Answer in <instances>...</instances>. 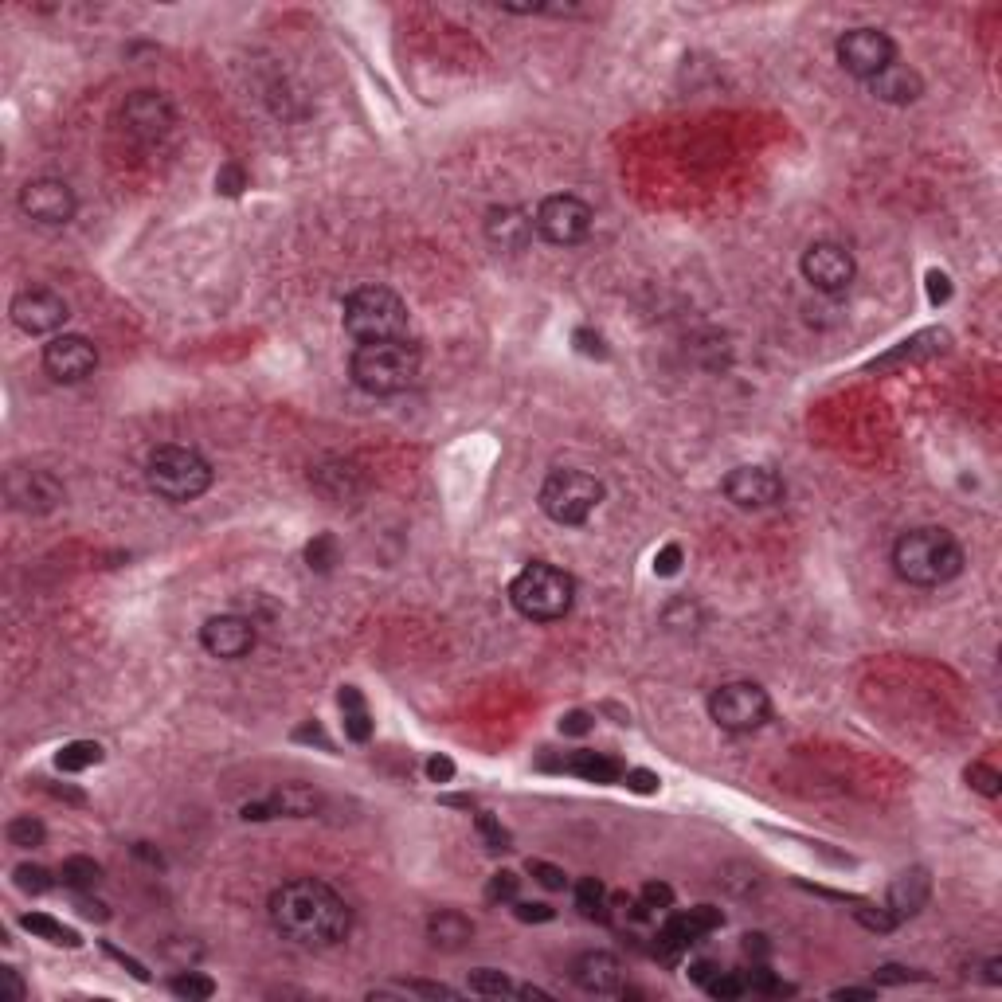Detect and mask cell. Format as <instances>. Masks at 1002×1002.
Here are the masks:
<instances>
[{"instance_id":"cell-54","label":"cell","mask_w":1002,"mask_h":1002,"mask_svg":"<svg viewBox=\"0 0 1002 1002\" xmlns=\"http://www.w3.org/2000/svg\"><path fill=\"white\" fill-rule=\"evenodd\" d=\"M877 991L873 987H838L834 991V999H873Z\"/></svg>"},{"instance_id":"cell-20","label":"cell","mask_w":1002,"mask_h":1002,"mask_svg":"<svg viewBox=\"0 0 1002 1002\" xmlns=\"http://www.w3.org/2000/svg\"><path fill=\"white\" fill-rule=\"evenodd\" d=\"M314 807H318V795H314V791H306V787H282V791H274L271 799H263V803H247V807H243V819L267 822V819H278V815H286V819H306V815H314Z\"/></svg>"},{"instance_id":"cell-41","label":"cell","mask_w":1002,"mask_h":1002,"mask_svg":"<svg viewBox=\"0 0 1002 1002\" xmlns=\"http://www.w3.org/2000/svg\"><path fill=\"white\" fill-rule=\"evenodd\" d=\"M529 873L545 885V889H564L568 885V877H564V869L548 866V862H529Z\"/></svg>"},{"instance_id":"cell-19","label":"cell","mask_w":1002,"mask_h":1002,"mask_svg":"<svg viewBox=\"0 0 1002 1002\" xmlns=\"http://www.w3.org/2000/svg\"><path fill=\"white\" fill-rule=\"evenodd\" d=\"M572 983L588 995H615L623 983V967L611 952H584L572 963Z\"/></svg>"},{"instance_id":"cell-52","label":"cell","mask_w":1002,"mask_h":1002,"mask_svg":"<svg viewBox=\"0 0 1002 1002\" xmlns=\"http://www.w3.org/2000/svg\"><path fill=\"white\" fill-rule=\"evenodd\" d=\"M877 979H881V983H909V979H916V975L905 971V967H893V963H889V967H881V971H877Z\"/></svg>"},{"instance_id":"cell-26","label":"cell","mask_w":1002,"mask_h":1002,"mask_svg":"<svg viewBox=\"0 0 1002 1002\" xmlns=\"http://www.w3.org/2000/svg\"><path fill=\"white\" fill-rule=\"evenodd\" d=\"M337 701H341V713H345V736L357 740V744H365L368 736H372V717H368V705H365V697H361V689H357V685H345Z\"/></svg>"},{"instance_id":"cell-55","label":"cell","mask_w":1002,"mask_h":1002,"mask_svg":"<svg viewBox=\"0 0 1002 1002\" xmlns=\"http://www.w3.org/2000/svg\"><path fill=\"white\" fill-rule=\"evenodd\" d=\"M79 912L91 916V920H106V909H102L98 901H87V897H79Z\"/></svg>"},{"instance_id":"cell-40","label":"cell","mask_w":1002,"mask_h":1002,"mask_svg":"<svg viewBox=\"0 0 1002 1002\" xmlns=\"http://www.w3.org/2000/svg\"><path fill=\"white\" fill-rule=\"evenodd\" d=\"M967 783H971L979 795L995 799V795H999L1002 779H999V772H995V768H987V764H971V768H967Z\"/></svg>"},{"instance_id":"cell-17","label":"cell","mask_w":1002,"mask_h":1002,"mask_svg":"<svg viewBox=\"0 0 1002 1002\" xmlns=\"http://www.w3.org/2000/svg\"><path fill=\"white\" fill-rule=\"evenodd\" d=\"M122 122L137 141H161L173 130L177 114H173V102L161 91H134L122 106Z\"/></svg>"},{"instance_id":"cell-12","label":"cell","mask_w":1002,"mask_h":1002,"mask_svg":"<svg viewBox=\"0 0 1002 1002\" xmlns=\"http://www.w3.org/2000/svg\"><path fill=\"white\" fill-rule=\"evenodd\" d=\"M799 271H803V278H807L815 290H822V294H842V290H850V282H854V255H850L842 243L819 239V243H811V247L803 251Z\"/></svg>"},{"instance_id":"cell-39","label":"cell","mask_w":1002,"mask_h":1002,"mask_svg":"<svg viewBox=\"0 0 1002 1002\" xmlns=\"http://www.w3.org/2000/svg\"><path fill=\"white\" fill-rule=\"evenodd\" d=\"M705 991H709L713 999H740V995H748V991H744V975H740V971H721V975H717Z\"/></svg>"},{"instance_id":"cell-42","label":"cell","mask_w":1002,"mask_h":1002,"mask_svg":"<svg viewBox=\"0 0 1002 1002\" xmlns=\"http://www.w3.org/2000/svg\"><path fill=\"white\" fill-rule=\"evenodd\" d=\"M678 568H682V545H666L654 556V572L658 576H674Z\"/></svg>"},{"instance_id":"cell-44","label":"cell","mask_w":1002,"mask_h":1002,"mask_svg":"<svg viewBox=\"0 0 1002 1002\" xmlns=\"http://www.w3.org/2000/svg\"><path fill=\"white\" fill-rule=\"evenodd\" d=\"M717 975H721V967H717L713 959H697V963H689V979H693L697 987H709Z\"/></svg>"},{"instance_id":"cell-25","label":"cell","mask_w":1002,"mask_h":1002,"mask_svg":"<svg viewBox=\"0 0 1002 1002\" xmlns=\"http://www.w3.org/2000/svg\"><path fill=\"white\" fill-rule=\"evenodd\" d=\"M20 928L32 932V936H40V940H47V944H55V948H79V944H83L75 928H67L63 920H55V916H47V912H28V916H20Z\"/></svg>"},{"instance_id":"cell-5","label":"cell","mask_w":1002,"mask_h":1002,"mask_svg":"<svg viewBox=\"0 0 1002 1002\" xmlns=\"http://www.w3.org/2000/svg\"><path fill=\"white\" fill-rule=\"evenodd\" d=\"M509 599L513 607L533 619V623H556L572 611V599H576V580L564 572V568H552V564H529L517 572V580L509 584Z\"/></svg>"},{"instance_id":"cell-7","label":"cell","mask_w":1002,"mask_h":1002,"mask_svg":"<svg viewBox=\"0 0 1002 1002\" xmlns=\"http://www.w3.org/2000/svg\"><path fill=\"white\" fill-rule=\"evenodd\" d=\"M603 501V482L584 470H552L541 486V509L556 525H584Z\"/></svg>"},{"instance_id":"cell-48","label":"cell","mask_w":1002,"mask_h":1002,"mask_svg":"<svg viewBox=\"0 0 1002 1002\" xmlns=\"http://www.w3.org/2000/svg\"><path fill=\"white\" fill-rule=\"evenodd\" d=\"M560 732H564V736H584V732H592V717L576 709V713H568V717L560 721Z\"/></svg>"},{"instance_id":"cell-50","label":"cell","mask_w":1002,"mask_h":1002,"mask_svg":"<svg viewBox=\"0 0 1002 1002\" xmlns=\"http://www.w3.org/2000/svg\"><path fill=\"white\" fill-rule=\"evenodd\" d=\"M0 983H4V991H8V999H16V1002H20V999H24V995H28V987H24V983H20V975H16V971H12V967H0Z\"/></svg>"},{"instance_id":"cell-38","label":"cell","mask_w":1002,"mask_h":1002,"mask_svg":"<svg viewBox=\"0 0 1002 1002\" xmlns=\"http://www.w3.org/2000/svg\"><path fill=\"white\" fill-rule=\"evenodd\" d=\"M474 826H478L486 850H509V834H505V826L494 815H474Z\"/></svg>"},{"instance_id":"cell-6","label":"cell","mask_w":1002,"mask_h":1002,"mask_svg":"<svg viewBox=\"0 0 1002 1002\" xmlns=\"http://www.w3.org/2000/svg\"><path fill=\"white\" fill-rule=\"evenodd\" d=\"M145 482L165 501H196L212 486V466L192 447H157L145 462Z\"/></svg>"},{"instance_id":"cell-21","label":"cell","mask_w":1002,"mask_h":1002,"mask_svg":"<svg viewBox=\"0 0 1002 1002\" xmlns=\"http://www.w3.org/2000/svg\"><path fill=\"white\" fill-rule=\"evenodd\" d=\"M869 91H873V98H881L889 106H909L924 94V83H920V75L912 71L909 63H889L881 75L869 79Z\"/></svg>"},{"instance_id":"cell-15","label":"cell","mask_w":1002,"mask_h":1002,"mask_svg":"<svg viewBox=\"0 0 1002 1002\" xmlns=\"http://www.w3.org/2000/svg\"><path fill=\"white\" fill-rule=\"evenodd\" d=\"M44 368L59 384H79L98 368V349L79 333H59L44 345Z\"/></svg>"},{"instance_id":"cell-53","label":"cell","mask_w":1002,"mask_h":1002,"mask_svg":"<svg viewBox=\"0 0 1002 1002\" xmlns=\"http://www.w3.org/2000/svg\"><path fill=\"white\" fill-rule=\"evenodd\" d=\"M220 188H224V192H239V188H243V173H239L235 165H228V169L220 173Z\"/></svg>"},{"instance_id":"cell-4","label":"cell","mask_w":1002,"mask_h":1002,"mask_svg":"<svg viewBox=\"0 0 1002 1002\" xmlns=\"http://www.w3.org/2000/svg\"><path fill=\"white\" fill-rule=\"evenodd\" d=\"M345 333L357 345L372 341H404L408 337V306L388 286H361L345 298Z\"/></svg>"},{"instance_id":"cell-34","label":"cell","mask_w":1002,"mask_h":1002,"mask_svg":"<svg viewBox=\"0 0 1002 1002\" xmlns=\"http://www.w3.org/2000/svg\"><path fill=\"white\" fill-rule=\"evenodd\" d=\"M517 893H521V877H517L513 869H498V873L490 877L486 897H490L494 905H509V901H517Z\"/></svg>"},{"instance_id":"cell-10","label":"cell","mask_w":1002,"mask_h":1002,"mask_svg":"<svg viewBox=\"0 0 1002 1002\" xmlns=\"http://www.w3.org/2000/svg\"><path fill=\"white\" fill-rule=\"evenodd\" d=\"M721 924H725V916H721V909H713V905H697V909L689 912H670L666 924L654 936V956L662 959V963H678L685 948H693L697 940H705Z\"/></svg>"},{"instance_id":"cell-30","label":"cell","mask_w":1002,"mask_h":1002,"mask_svg":"<svg viewBox=\"0 0 1002 1002\" xmlns=\"http://www.w3.org/2000/svg\"><path fill=\"white\" fill-rule=\"evenodd\" d=\"M59 881H63L67 889H75V893H87V889H94V885L102 881V866H98L94 858L75 854V858H67V862H63V869H59Z\"/></svg>"},{"instance_id":"cell-33","label":"cell","mask_w":1002,"mask_h":1002,"mask_svg":"<svg viewBox=\"0 0 1002 1002\" xmlns=\"http://www.w3.org/2000/svg\"><path fill=\"white\" fill-rule=\"evenodd\" d=\"M8 842L20 846V850H36V846L44 842V826L36 819H28V815H24V819H12L8 822Z\"/></svg>"},{"instance_id":"cell-8","label":"cell","mask_w":1002,"mask_h":1002,"mask_svg":"<svg viewBox=\"0 0 1002 1002\" xmlns=\"http://www.w3.org/2000/svg\"><path fill=\"white\" fill-rule=\"evenodd\" d=\"M709 717L725 732H756L772 717L768 689L756 682H725L709 697Z\"/></svg>"},{"instance_id":"cell-16","label":"cell","mask_w":1002,"mask_h":1002,"mask_svg":"<svg viewBox=\"0 0 1002 1002\" xmlns=\"http://www.w3.org/2000/svg\"><path fill=\"white\" fill-rule=\"evenodd\" d=\"M725 498L736 509H772L783 501V478L768 466H736L725 474Z\"/></svg>"},{"instance_id":"cell-11","label":"cell","mask_w":1002,"mask_h":1002,"mask_svg":"<svg viewBox=\"0 0 1002 1002\" xmlns=\"http://www.w3.org/2000/svg\"><path fill=\"white\" fill-rule=\"evenodd\" d=\"M838 63L854 75V79H873L881 75L889 63H897V44L881 32V28H850L846 36H838Z\"/></svg>"},{"instance_id":"cell-27","label":"cell","mask_w":1002,"mask_h":1002,"mask_svg":"<svg viewBox=\"0 0 1002 1002\" xmlns=\"http://www.w3.org/2000/svg\"><path fill=\"white\" fill-rule=\"evenodd\" d=\"M94 764H102V744H94V740H71L55 752L59 772H87Z\"/></svg>"},{"instance_id":"cell-18","label":"cell","mask_w":1002,"mask_h":1002,"mask_svg":"<svg viewBox=\"0 0 1002 1002\" xmlns=\"http://www.w3.org/2000/svg\"><path fill=\"white\" fill-rule=\"evenodd\" d=\"M200 642L212 658H224V662H235L243 654L255 650V623L243 619V615H212L204 627H200Z\"/></svg>"},{"instance_id":"cell-24","label":"cell","mask_w":1002,"mask_h":1002,"mask_svg":"<svg viewBox=\"0 0 1002 1002\" xmlns=\"http://www.w3.org/2000/svg\"><path fill=\"white\" fill-rule=\"evenodd\" d=\"M560 768L588 779V783H619L623 779V764L611 760V756H603V752H572V756H564Z\"/></svg>"},{"instance_id":"cell-37","label":"cell","mask_w":1002,"mask_h":1002,"mask_svg":"<svg viewBox=\"0 0 1002 1002\" xmlns=\"http://www.w3.org/2000/svg\"><path fill=\"white\" fill-rule=\"evenodd\" d=\"M638 905H642L646 912L674 909V889H670L666 881H650V885H642V893H638Z\"/></svg>"},{"instance_id":"cell-2","label":"cell","mask_w":1002,"mask_h":1002,"mask_svg":"<svg viewBox=\"0 0 1002 1002\" xmlns=\"http://www.w3.org/2000/svg\"><path fill=\"white\" fill-rule=\"evenodd\" d=\"M893 568L912 588H940L959 576L963 548L948 529H936V525L909 529L893 545Z\"/></svg>"},{"instance_id":"cell-36","label":"cell","mask_w":1002,"mask_h":1002,"mask_svg":"<svg viewBox=\"0 0 1002 1002\" xmlns=\"http://www.w3.org/2000/svg\"><path fill=\"white\" fill-rule=\"evenodd\" d=\"M306 560H310V568H318V572H329V568L337 564V541H333L329 533L314 537V541L306 545Z\"/></svg>"},{"instance_id":"cell-23","label":"cell","mask_w":1002,"mask_h":1002,"mask_svg":"<svg viewBox=\"0 0 1002 1002\" xmlns=\"http://www.w3.org/2000/svg\"><path fill=\"white\" fill-rule=\"evenodd\" d=\"M470 936H474V924H470V916H462L458 909H439L431 920H427V940H431L435 948H443V952L466 948Z\"/></svg>"},{"instance_id":"cell-22","label":"cell","mask_w":1002,"mask_h":1002,"mask_svg":"<svg viewBox=\"0 0 1002 1002\" xmlns=\"http://www.w3.org/2000/svg\"><path fill=\"white\" fill-rule=\"evenodd\" d=\"M486 231L490 239L505 247V251H521L529 239H533V220L521 212V208H494L490 220H486Z\"/></svg>"},{"instance_id":"cell-28","label":"cell","mask_w":1002,"mask_h":1002,"mask_svg":"<svg viewBox=\"0 0 1002 1002\" xmlns=\"http://www.w3.org/2000/svg\"><path fill=\"white\" fill-rule=\"evenodd\" d=\"M924 897H928V877H924V873H905V877L893 885V901H889L893 909L889 912H893L897 920H901L905 912L912 916V912L920 909V901H924Z\"/></svg>"},{"instance_id":"cell-31","label":"cell","mask_w":1002,"mask_h":1002,"mask_svg":"<svg viewBox=\"0 0 1002 1002\" xmlns=\"http://www.w3.org/2000/svg\"><path fill=\"white\" fill-rule=\"evenodd\" d=\"M169 987H173L177 999H188V1002H200V999H212V995H216V983H212L208 975H200V971H184V975H177Z\"/></svg>"},{"instance_id":"cell-9","label":"cell","mask_w":1002,"mask_h":1002,"mask_svg":"<svg viewBox=\"0 0 1002 1002\" xmlns=\"http://www.w3.org/2000/svg\"><path fill=\"white\" fill-rule=\"evenodd\" d=\"M533 231L545 243H552V247H572V243L588 239V231H592V208L580 196H568V192L545 196L537 204V212H533Z\"/></svg>"},{"instance_id":"cell-49","label":"cell","mask_w":1002,"mask_h":1002,"mask_svg":"<svg viewBox=\"0 0 1002 1002\" xmlns=\"http://www.w3.org/2000/svg\"><path fill=\"white\" fill-rule=\"evenodd\" d=\"M928 298H932V302H948V298H952V282H948V274H940V271L928 274Z\"/></svg>"},{"instance_id":"cell-51","label":"cell","mask_w":1002,"mask_h":1002,"mask_svg":"<svg viewBox=\"0 0 1002 1002\" xmlns=\"http://www.w3.org/2000/svg\"><path fill=\"white\" fill-rule=\"evenodd\" d=\"M768 952H772V948H768V940H764L760 932H748V936H744V956L768 959Z\"/></svg>"},{"instance_id":"cell-46","label":"cell","mask_w":1002,"mask_h":1002,"mask_svg":"<svg viewBox=\"0 0 1002 1002\" xmlns=\"http://www.w3.org/2000/svg\"><path fill=\"white\" fill-rule=\"evenodd\" d=\"M576 349H580V353H588V357H607L603 337L592 333V329H576Z\"/></svg>"},{"instance_id":"cell-45","label":"cell","mask_w":1002,"mask_h":1002,"mask_svg":"<svg viewBox=\"0 0 1002 1002\" xmlns=\"http://www.w3.org/2000/svg\"><path fill=\"white\" fill-rule=\"evenodd\" d=\"M623 783L631 787V791H638V795H650V791H658V775L654 772H623Z\"/></svg>"},{"instance_id":"cell-32","label":"cell","mask_w":1002,"mask_h":1002,"mask_svg":"<svg viewBox=\"0 0 1002 1002\" xmlns=\"http://www.w3.org/2000/svg\"><path fill=\"white\" fill-rule=\"evenodd\" d=\"M12 877H16V889H20V893H32V897H40V893H47V889L55 885L51 873H47L44 866H32V862L16 866L12 869Z\"/></svg>"},{"instance_id":"cell-29","label":"cell","mask_w":1002,"mask_h":1002,"mask_svg":"<svg viewBox=\"0 0 1002 1002\" xmlns=\"http://www.w3.org/2000/svg\"><path fill=\"white\" fill-rule=\"evenodd\" d=\"M572 897H576V909H580L584 920H599V924H607V889H603V881H599V877H584V881H576Z\"/></svg>"},{"instance_id":"cell-1","label":"cell","mask_w":1002,"mask_h":1002,"mask_svg":"<svg viewBox=\"0 0 1002 1002\" xmlns=\"http://www.w3.org/2000/svg\"><path fill=\"white\" fill-rule=\"evenodd\" d=\"M271 924L298 948H333L349 936L353 912L337 889L314 877L286 881L271 893Z\"/></svg>"},{"instance_id":"cell-13","label":"cell","mask_w":1002,"mask_h":1002,"mask_svg":"<svg viewBox=\"0 0 1002 1002\" xmlns=\"http://www.w3.org/2000/svg\"><path fill=\"white\" fill-rule=\"evenodd\" d=\"M8 314L16 321V329H24L28 337H44V333H55V329L67 325L71 306L63 302V294L36 286V290H20V294L12 298V310H8Z\"/></svg>"},{"instance_id":"cell-43","label":"cell","mask_w":1002,"mask_h":1002,"mask_svg":"<svg viewBox=\"0 0 1002 1002\" xmlns=\"http://www.w3.org/2000/svg\"><path fill=\"white\" fill-rule=\"evenodd\" d=\"M517 905V920H525V924H545V920H552L556 912L548 909V905H529V901H513Z\"/></svg>"},{"instance_id":"cell-47","label":"cell","mask_w":1002,"mask_h":1002,"mask_svg":"<svg viewBox=\"0 0 1002 1002\" xmlns=\"http://www.w3.org/2000/svg\"><path fill=\"white\" fill-rule=\"evenodd\" d=\"M427 779H431V783H447V779H455V764H451L447 756H431V760H427Z\"/></svg>"},{"instance_id":"cell-14","label":"cell","mask_w":1002,"mask_h":1002,"mask_svg":"<svg viewBox=\"0 0 1002 1002\" xmlns=\"http://www.w3.org/2000/svg\"><path fill=\"white\" fill-rule=\"evenodd\" d=\"M20 212L36 224H47V228L67 224L75 216V192L59 177H36L20 188Z\"/></svg>"},{"instance_id":"cell-3","label":"cell","mask_w":1002,"mask_h":1002,"mask_svg":"<svg viewBox=\"0 0 1002 1002\" xmlns=\"http://www.w3.org/2000/svg\"><path fill=\"white\" fill-rule=\"evenodd\" d=\"M349 376L368 396H396L419 376V349L404 341H372L357 345L349 357Z\"/></svg>"},{"instance_id":"cell-35","label":"cell","mask_w":1002,"mask_h":1002,"mask_svg":"<svg viewBox=\"0 0 1002 1002\" xmlns=\"http://www.w3.org/2000/svg\"><path fill=\"white\" fill-rule=\"evenodd\" d=\"M470 991H478V995H509L513 983L501 971H494V967H478V971H470Z\"/></svg>"}]
</instances>
